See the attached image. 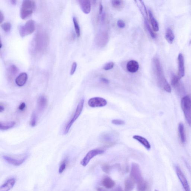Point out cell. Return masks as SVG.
<instances>
[{"label":"cell","instance_id":"obj_16","mask_svg":"<svg viewBox=\"0 0 191 191\" xmlns=\"http://www.w3.org/2000/svg\"><path fill=\"white\" fill-rule=\"evenodd\" d=\"M16 181L15 178L8 180L0 187V191H10L15 184Z\"/></svg>","mask_w":191,"mask_h":191},{"label":"cell","instance_id":"obj_39","mask_svg":"<svg viewBox=\"0 0 191 191\" xmlns=\"http://www.w3.org/2000/svg\"><path fill=\"white\" fill-rule=\"evenodd\" d=\"M117 24L119 28H124L125 25L124 22L121 20H119L118 21Z\"/></svg>","mask_w":191,"mask_h":191},{"label":"cell","instance_id":"obj_38","mask_svg":"<svg viewBox=\"0 0 191 191\" xmlns=\"http://www.w3.org/2000/svg\"><path fill=\"white\" fill-rule=\"evenodd\" d=\"M77 67V63L76 62H74L72 63V68L70 71L71 75H73L75 73Z\"/></svg>","mask_w":191,"mask_h":191},{"label":"cell","instance_id":"obj_40","mask_svg":"<svg viewBox=\"0 0 191 191\" xmlns=\"http://www.w3.org/2000/svg\"><path fill=\"white\" fill-rule=\"evenodd\" d=\"M25 106H26V105L24 102H23L21 103L19 107V109L20 110L23 111L25 109Z\"/></svg>","mask_w":191,"mask_h":191},{"label":"cell","instance_id":"obj_21","mask_svg":"<svg viewBox=\"0 0 191 191\" xmlns=\"http://www.w3.org/2000/svg\"><path fill=\"white\" fill-rule=\"evenodd\" d=\"M18 72L17 67L15 65H12L7 70V76L9 80H12L13 79Z\"/></svg>","mask_w":191,"mask_h":191},{"label":"cell","instance_id":"obj_4","mask_svg":"<svg viewBox=\"0 0 191 191\" xmlns=\"http://www.w3.org/2000/svg\"><path fill=\"white\" fill-rule=\"evenodd\" d=\"M181 106L184 114L185 119L189 126L191 127V97L186 95L182 98Z\"/></svg>","mask_w":191,"mask_h":191},{"label":"cell","instance_id":"obj_31","mask_svg":"<svg viewBox=\"0 0 191 191\" xmlns=\"http://www.w3.org/2000/svg\"><path fill=\"white\" fill-rule=\"evenodd\" d=\"M145 27H146L147 30L148 31L149 34H150L151 37L153 39H155L156 37V34L154 33L153 30L152 28H151L150 25V24H149L148 21V20L145 19Z\"/></svg>","mask_w":191,"mask_h":191},{"label":"cell","instance_id":"obj_44","mask_svg":"<svg viewBox=\"0 0 191 191\" xmlns=\"http://www.w3.org/2000/svg\"><path fill=\"white\" fill-rule=\"evenodd\" d=\"M185 165H186V166L187 167V168H188L189 171V172H190V173L191 175V167L190 165L187 162H185Z\"/></svg>","mask_w":191,"mask_h":191},{"label":"cell","instance_id":"obj_48","mask_svg":"<svg viewBox=\"0 0 191 191\" xmlns=\"http://www.w3.org/2000/svg\"><path fill=\"white\" fill-rule=\"evenodd\" d=\"M154 191H159L158 190H154Z\"/></svg>","mask_w":191,"mask_h":191},{"label":"cell","instance_id":"obj_30","mask_svg":"<svg viewBox=\"0 0 191 191\" xmlns=\"http://www.w3.org/2000/svg\"><path fill=\"white\" fill-rule=\"evenodd\" d=\"M111 2L112 6L118 10H121L124 6V2L123 1H112Z\"/></svg>","mask_w":191,"mask_h":191},{"label":"cell","instance_id":"obj_35","mask_svg":"<svg viewBox=\"0 0 191 191\" xmlns=\"http://www.w3.org/2000/svg\"><path fill=\"white\" fill-rule=\"evenodd\" d=\"M114 63L112 62L106 63L103 67V70L106 71H108L111 70L114 66Z\"/></svg>","mask_w":191,"mask_h":191},{"label":"cell","instance_id":"obj_29","mask_svg":"<svg viewBox=\"0 0 191 191\" xmlns=\"http://www.w3.org/2000/svg\"><path fill=\"white\" fill-rule=\"evenodd\" d=\"M148 188V184L144 180L137 184V191H145Z\"/></svg>","mask_w":191,"mask_h":191},{"label":"cell","instance_id":"obj_26","mask_svg":"<svg viewBox=\"0 0 191 191\" xmlns=\"http://www.w3.org/2000/svg\"><path fill=\"white\" fill-rule=\"evenodd\" d=\"M178 130H179V136L181 142L183 144L186 141V137H185V134L184 125L182 123H179Z\"/></svg>","mask_w":191,"mask_h":191},{"label":"cell","instance_id":"obj_36","mask_svg":"<svg viewBox=\"0 0 191 191\" xmlns=\"http://www.w3.org/2000/svg\"><path fill=\"white\" fill-rule=\"evenodd\" d=\"M112 123L113 124L115 125H124L125 124V122L124 121L122 120L119 119H114L112 121Z\"/></svg>","mask_w":191,"mask_h":191},{"label":"cell","instance_id":"obj_22","mask_svg":"<svg viewBox=\"0 0 191 191\" xmlns=\"http://www.w3.org/2000/svg\"><path fill=\"white\" fill-rule=\"evenodd\" d=\"M149 17L151 24L153 30L154 32H157L159 30V25L158 21L154 17L152 13L150 10L148 11Z\"/></svg>","mask_w":191,"mask_h":191},{"label":"cell","instance_id":"obj_24","mask_svg":"<svg viewBox=\"0 0 191 191\" xmlns=\"http://www.w3.org/2000/svg\"><path fill=\"white\" fill-rule=\"evenodd\" d=\"M14 121L3 122L0 123V129L1 130H7L11 128L15 125Z\"/></svg>","mask_w":191,"mask_h":191},{"label":"cell","instance_id":"obj_46","mask_svg":"<svg viewBox=\"0 0 191 191\" xmlns=\"http://www.w3.org/2000/svg\"><path fill=\"white\" fill-rule=\"evenodd\" d=\"M16 2H17V1H15V0H12V1H11V2L12 4L13 5H15Z\"/></svg>","mask_w":191,"mask_h":191},{"label":"cell","instance_id":"obj_20","mask_svg":"<svg viewBox=\"0 0 191 191\" xmlns=\"http://www.w3.org/2000/svg\"><path fill=\"white\" fill-rule=\"evenodd\" d=\"M132 138L141 143L146 150H150L151 145L149 141L145 138L139 135H134L132 137Z\"/></svg>","mask_w":191,"mask_h":191},{"label":"cell","instance_id":"obj_28","mask_svg":"<svg viewBox=\"0 0 191 191\" xmlns=\"http://www.w3.org/2000/svg\"><path fill=\"white\" fill-rule=\"evenodd\" d=\"M73 21L76 35H77V37H80V28L79 23V22H78L77 18L75 17H73Z\"/></svg>","mask_w":191,"mask_h":191},{"label":"cell","instance_id":"obj_5","mask_svg":"<svg viewBox=\"0 0 191 191\" xmlns=\"http://www.w3.org/2000/svg\"><path fill=\"white\" fill-rule=\"evenodd\" d=\"M84 103L85 99L83 98L78 103L75 113H74L72 119L68 121V122L67 123V125L65 126L64 131V134H67L68 133L73 124L75 122L76 120L78 119V118L80 115L83 110Z\"/></svg>","mask_w":191,"mask_h":191},{"label":"cell","instance_id":"obj_11","mask_svg":"<svg viewBox=\"0 0 191 191\" xmlns=\"http://www.w3.org/2000/svg\"><path fill=\"white\" fill-rule=\"evenodd\" d=\"M109 35L106 32H102L97 34L95 39L96 44L100 47L106 46L109 41Z\"/></svg>","mask_w":191,"mask_h":191},{"label":"cell","instance_id":"obj_42","mask_svg":"<svg viewBox=\"0 0 191 191\" xmlns=\"http://www.w3.org/2000/svg\"><path fill=\"white\" fill-rule=\"evenodd\" d=\"M4 16L1 11L0 12V23H2L3 20H4Z\"/></svg>","mask_w":191,"mask_h":191},{"label":"cell","instance_id":"obj_45","mask_svg":"<svg viewBox=\"0 0 191 191\" xmlns=\"http://www.w3.org/2000/svg\"><path fill=\"white\" fill-rule=\"evenodd\" d=\"M4 110V107H3L2 106V105H1V106H0V112H2Z\"/></svg>","mask_w":191,"mask_h":191},{"label":"cell","instance_id":"obj_12","mask_svg":"<svg viewBox=\"0 0 191 191\" xmlns=\"http://www.w3.org/2000/svg\"><path fill=\"white\" fill-rule=\"evenodd\" d=\"M179 77L178 76L174 75L172 76L171 83L173 87L180 94L184 93L185 91L184 87L181 83Z\"/></svg>","mask_w":191,"mask_h":191},{"label":"cell","instance_id":"obj_43","mask_svg":"<svg viewBox=\"0 0 191 191\" xmlns=\"http://www.w3.org/2000/svg\"><path fill=\"white\" fill-rule=\"evenodd\" d=\"M103 7L101 3L99 4V14H102L103 13Z\"/></svg>","mask_w":191,"mask_h":191},{"label":"cell","instance_id":"obj_27","mask_svg":"<svg viewBox=\"0 0 191 191\" xmlns=\"http://www.w3.org/2000/svg\"><path fill=\"white\" fill-rule=\"evenodd\" d=\"M165 39L170 44H172L175 39V35L171 29L168 28L167 29L165 36Z\"/></svg>","mask_w":191,"mask_h":191},{"label":"cell","instance_id":"obj_14","mask_svg":"<svg viewBox=\"0 0 191 191\" xmlns=\"http://www.w3.org/2000/svg\"><path fill=\"white\" fill-rule=\"evenodd\" d=\"M3 158L9 164L15 166H19L24 162L27 157H25L22 159H18L8 156L5 155L3 156Z\"/></svg>","mask_w":191,"mask_h":191},{"label":"cell","instance_id":"obj_23","mask_svg":"<svg viewBox=\"0 0 191 191\" xmlns=\"http://www.w3.org/2000/svg\"><path fill=\"white\" fill-rule=\"evenodd\" d=\"M102 184L105 188L111 189L114 187L115 183L114 180L110 177H106L103 179L102 181Z\"/></svg>","mask_w":191,"mask_h":191},{"label":"cell","instance_id":"obj_7","mask_svg":"<svg viewBox=\"0 0 191 191\" xmlns=\"http://www.w3.org/2000/svg\"><path fill=\"white\" fill-rule=\"evenodd\" d=\"M130 178L135 183L138 184L143 180L142 177L141 169L139 165L137 163H132L131 168Z\"/></svg>","mask_w":191,"mask_h":191},{"label":"cell","instance_id":"obj_9","mask_svg":"<svg viewBox=\"0 0 191 191\" xmlns=\"http://www.w3.org/2000/svg\"><path fill=\"white\" fill-rule=\"evenodd\" d=\"M176 174L179 180L184 191H191L190 185L186 177L180 167L176 165L175 167Z\"/></svg>","mask_w":191,"mask_h":191},{"label":"cell","instance_id":"obj_18","mask_svg":"<svg viewBox=\"0 0 191 191\" xmlns=\"http://www.w3.org/2000/svg\"><path fill=\"white\" fill-rule=\"evenodd\" d=\"M127 71L131 73L137 72L139 68V65L137 61L131 60L128 62L126 67Z\"/></svg>","mask_w":191,"mask_h":191},{"label":"cell","instance_id":"obj_3","mask_svg":"<svg viewBox=\"0 0 191 191\" xmlns=\"http://www.w3.org/2000/svg\"><path fill=\"white\" fill-rule=\"evenodd\" d=\"M36 8L35 2L31 0L24 1L21 5L20 16L22 19L25 20L33 13Z\"/></svg>","mask_w":191,"mask_h":191},{"label":"cell","instance_id":"obj_10","mask_svg":"<svg viewBox=\"0 0 191 191\" xmlns=\"http://www.w3.org/2000/svg\"><path fill=\"white\" fill-rule=\"evenodd\" d=\"M107 104L106 100L101 97H94L90 98L88 102L89 106L92 108H98L106 106Z\"/></svg>","mask_w":191,"mask_h":191},{"label":"cell","instance_id":"obj_19","mask_svg":"<svg viewBox=\"0 0 191 191\" xmlns=\"http://www.w3.org/2000/svg\"><path fill=\"white\" fill-rule=\"evenodd\" d=\"M27 79L28 75L25 72L21 73L16 78L15 82L16 85L20 87L23 86L27 82Z\"/></svg>","mask_w":191,"mask_h":191},{"label":"cell","instance_id":"obj_37","mask_svg":"<svg viewBox=\"0 0 191 191\" xmlns=\"http://www.w3.org/2000/svg\"><path fill=\"white\" fill-rule=\"evenodd\" d=\"M102 170L106 173H108L110 171L111 167L110 165L107 164H103L102 166Z\"/></svg>","mask_w":191,"mask_h":191},{"label":"cell","instance_id":"obj_2","mask_svg":"<svg viewBox=\"0 0 191 191\" xmlns=\"http://www.w3.org/2000/svg\"><path fill=\"white\" fill-rule=\"evenodd\" d=\"M49 42L48 36L46 33L40 32L36 34L33 42V51L36 54L44 52L48 47Z\"/></svg>","mask_w":191,"mask_h":191},{"label":"cell","instance_id":"obj_25","mask_svg":"<svg viewBox=\"0 0 191 191\" xmlns=\"http://www.w3.org/2000/svg\"><path fill=\"white\" fill-rule=\"evenodd\" d=\"M135 183L133 180L131 178H127L125 180L124 183L125 191H132L135 187Z\"/></svg>","mask_w":191,"mask_h":191},{"label":"cell","instance_id":"obj_34","mask_svg":"<svg viewBox=\"0 0 191 191\" xmlns=\"http://www.w3.org/2000/svg\"><path fill=\"white\" fill-rule=\"evenodd\" d=\"M66 166L67 161L65 160V161H63V162L60 165L59 170H58L59 174H62L64 171L65 168H66Z\"/></svg>","mask_w":191,"mask_h":191},{"label":"cell","instance_id":"obj_8","mask_svg":"<svg viewBox=\"0 0 191 191\" xmlns=\"http://www.w3.org/2000/svg\"><path fill=\"white\" fill-rule=\"evenodd\" d=\"M104 150L100 149H95L89 151L81 160L80 163L84 167H85L88 164L90 160L95 156L104 153Z\"/></svg>","mask_w":191,"mask_h":191},{"label":"cell","instance_id":"obj_32","mask_svg":"<svg viewBox=\"0 0 191 191\" xmlns=\"http://www.w3.org/2000/svg\"><path fill=\"white\" fill-rule=\"evenodd\" d=\"M37 116L35 112L33 113L31 118L30 124L31 126L34 127L37 124Z\"/></svg>","mask_w":191,"mask_h":191},{"label":"cell","instance_id":"obj_6","mask_svg":"<svg viewBox=\"0 0 191 191\" xmlns=\"http://www.w3.org/2000/svg\"><path fill=\"white\" fill-rule=\"evenodd\" d=\"M35 23L33 20L27 21L24 25H21L19 28V33L21 37L30 35L35 30Z\"/></svg>","mask_w":191,"mask_h":191},{"label":"cell","instance_id":"obj_41","mask_svg":"<svg viewBox=\"0 0 191 191\" xmlns=\"http://www.w3.org/2000/svg\"><path fill=\"white\" fill-rule=\"evenodd\" d=\"M100 80H101L102 82L105 84H108L110 83V81H109V80L106 79V78H102L100 79Z\"/></svg>","mask_w":191,"mask_h":191},{"label":"cell","instance_id":"obj_1","mask_svg":"<svg viewBox=\"0 0 191 191\" xmlns=\"http://www.w3.org/2000/svg\"><path fill=\"white\" fill-rule=\"evenodd\" d=\"M153 68L158 85L167 92L170 93L171 89L170 84L165 78L163 68L159 60L154 58L152 60Z\"/></svg>","mask_w":191,"mask_h":191},{"label":"cell","instance_id":"obj_13","mask_svg":"<svg viewBox=\"0 0 191 191\" xmlns=\"http://www.w3.org/2000/svg\"><path fill=\"white\" fill-rule=\"evenodd\" d=\"M178 77L180 79L185 76L184 60L183 54L180 53L178 57Z\"/></svg>","mask_w":191,"mask_h":191},{"label":"cell","instance_id":"obj_17","mask_svg":"<svg viewBox=\"0 0 191 191\" xmlns=\"http://www.w3.org/2000/svg\"><path fill=\"white\" fill-rule=\"evenodd\" d=\"M48 104V100L45 96H41L38 98L37 101V109L39 112L43 111L46 108Z\"/></svg>","mask_w":191,"mask_h":191},{"label":"cell","instance_id":"obj_47","mask_svg":"<svg viewBox=\"0 0 191 191\" xmlns=\"http://www.w3.org/2000/svg\"><path fill=\"white\" fill-rule=\"evenodd\" d=\"M118 191H123L121 190H118Z\"/></svg>","mask_w":191,"mask_h":191},{"label":"cell","instance_id":"obj_15","mask_svg":"<svg viewBox=\"0 0 191 191\" xmlns=\"http://www.w3.org/2000/svg\"><path fill=\"white\" fill-rule=\"evenodd\" d=\"M78 2L82 11L85 14H88L90 13L91 9L90 1L87 0H79Z\"/></svg>","mask_w":191,"mask_h":191},{"label":"cell","instance_id":"obj_33","mask_svg":"<svg viewBox=\"0 0 191 191\" xmlns=\"http://www.w3.org/2000/svg\"><path fill=\"white\" fill-rule=\"evenodd\" d=\"M2 28L5 32L8 33L10 31L11 28V23L8 22H6L3 23L1 25Z\"/></svg>","mask_w":191,"mask_h":191}]
</instances>
